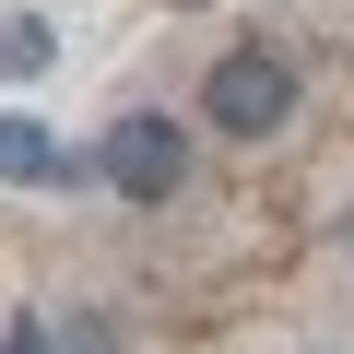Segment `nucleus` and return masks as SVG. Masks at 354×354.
I'll use <instances>...</instances> for the list:
<instances>
[{
	"label": "nucleus",
	"mask_w": 354,
	"mask_h": 354,
	"mask_svg": "<svg viewBox=\"0 0 354 354\" xmlns=\"http://www.w3.org/2000/svg\"><path fill=\"white\" fill-rule=\"evenodd\" d=\"M201 118H213L225 142H272V130L295 118V59H283V48H260V36H248V48H225V59H213V83H201Z\"/></svg>",
	"instance_id": "nucleus-1"
},
{
	"label": "nucleus",
	"mask_w": 354,
	"mask_h": 354,
	"mask_svg": "<svg viewBox=\"0 0 354 354\" xmlns=\"http://www.w3.org/2000/svg\"><path fill=\"white\" fill-rule=\"evenodd\" d=\"M95 177L130 201V213H165L177 189H189V130H177L165 106H130L118 130H106V153H95Z\"/></svg>",
	"instance_id": "nucleus-2"
},
{
	"label": "nucleus",
	"mask_w": 354,
	"mask_h": 354,
	"mask_svg": "<svg viewBox=\"0 0 354 354\" xmlns=\"http://www.w3.org/2000/svg\"><path fill=\"white\" fill-rule=\"evenodd\" d=\"M95 177V153H71L48 118H12L0 106V189H83Z\"/></svg>",
	"instance_id": "nucleus-3"
},
{
	"label": "nucleus",
	"mask_w": 354,
	"mask_h": 354,
	"mask_svg": "<svg viewBox=\"0 0 354 354\" xmlns=\"http://www.w3.org/2000/svg\"><path fill=\"white\" fill-rule=\"evenodd\" d=\"M48 59H59V36H48L36 12H12V24H0V83H36Z\"/></svg>",
	"instance_id": "nucleus-4"
},
{
	"label": "nucleus",
	"mask_w": 354,
	"mask_h": 354,
	"mask_svg": "<svg viewBox=\"0 0 354 354\" xmlns=\"http://www.w3.org/2000/svg\"><path fill=\"white\" fill-rule=\"evenodd\" d=\"M0 354H59V330H48V319H36V307H24V319H12V330H0Z\"/></svg>",
	"instance_id": "nucleus-5"
},
{
	"label": "nucleus",
	"mask_w": 354,
	"mask_h": 354,
	"mask_svg": "<svg viewBox=\"0 0 354 354\" xmlns=\"http://www.w3.org/2000/svg\"><path fill=\"white\" fill-rule=\"evenodd\" d=\"M59 354H118V330H106V319H71V330H59Z\"/></svg>",
	"instance_id": "nucleus-6"
},
{
	"label": "nucleus",
	"mask_w": 354,
	"mask_h": 354,
	"mask_svg": "<svg viewBox=\"0 0 354 354\" xmlns=\"http://www.w3.org/2000/svg\"><path fill=\"white\" fill-rule=\"evenodd\" d=\"M342 236H354V225H342Z\"/></svg>",
	"instance_id": "nucleus-7"
}]
</instances>
